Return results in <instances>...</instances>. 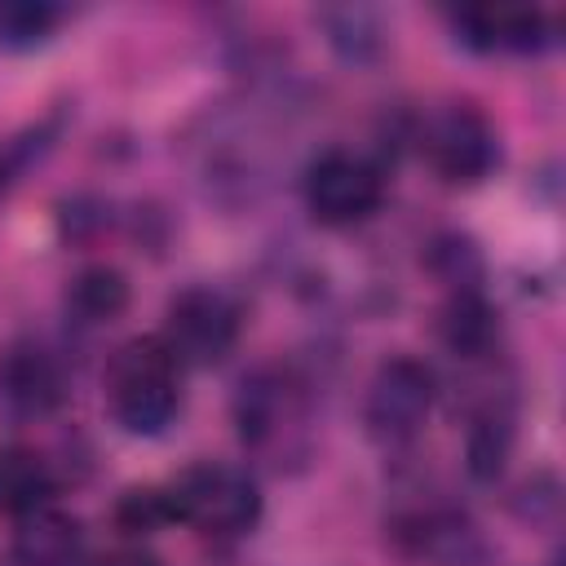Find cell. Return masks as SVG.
<instances>
[{
    "label": "cell",
    "instance_id": "6da1fadb",
    "mask_svg": "<svg viewBox=\"0 0 566 566\" xmlns=\"http://www.w3.org/2000/svg\"><path fill=\"white\" fill-rule=\"evenodd\" d=\"M102 394H106L111 420L124 433L155 438L172 424V416L181 407V363L159 340V332L133 336L111 354Z\"/></svg>",
    "mask_w": 566,
    "mask_h": 566
},
{
    "label": "cell",
    "instance_id": "7a4b0ae2",
    "mask_svg": "<svg viewBox=\"0 0 566 566\" xmlns=\"http://www.w3.org/2000/svg\"><path fill=\"white\" fill-rule=\"evenodd\" d=\"M164 491L172 504V522L195 526L199 535L230 539V535L252 531L261 517V486L239 464L199 460V464L181 469Z\"/></svg>",
    "mask_w": 566,
    "mask_h": 566
},
{
    "label": "cell",
    "instance_id": "3957f363",
    "mask_svg": "<svg viewBox=\"0 0 566 566\" xmlns=\"http://www.w3.org/2000/svg\"><path fill=\"white\" fill-rule=\"evenodd\" d=\"M243 314L221 287H181L164 310L159 340L181 367H212L239 345Z\"/></svg>",
    "mask_w": 566,
    "mask_h": 566
},
{
    "label": "cell",
    "instance_id": "277c9868",
    "mask_svg": "<svg viewBox=\"0 0 566 566\" xmlns=\"http://www.w3.org/2000/svg\"><path fill=\"white\" fill-rule=\"evenodd\" d=\"M385 199V172L376 159L332 146L305 168V208L323 226H358Z\"/></svg>",
    "mask_w": 566,
    "mask_h": 566
},
{
    "label": "cell",
    "instance_id": "5b68a950",
    "mask_svg": "<svg viewBox=\"0 0 566 566\" xmlns=\"http://www.w3.org/2000/svg\"><path fill=\"white\" fill-rule=\"evenodd\" d=\"M433 398H438V380L433 371L411 358V354H394L376 367L371 385H367V402H363V420L371 429L376 442H411L429 411H433Z\"/></svg>",
    "mask_w": 566,
    "mask_h": 566
},
{
    "label": "cell",
    "instance_id": "8992f818",
    "mask_svg": "<svg viewBox=\"0 0 566 566\" xmlns=\"http://www.w3.org/2000/svg\"><path fill=\"white\" fill-rule=\"evenodd\" d=\"M424 155L447 186H478L500 164V137L473 102H447L424 124Z\"/></svg>",
    "mask_w": 566,
    "mask_h": 566
},
{
    "label": "cell",
    "instance_id": "52a82bcc",
    "mask_svg": "<svg viewBox=\"0 0 566 566\" xmlns=\"http://www.w3.org/2000/svg\"><path fill=\"white\" fill-rule=\"evenodd\" d=\"M234 416H239L243 447H252L261 455H287V451H296L292 433H305L301 385L283 371H256L252 380H243Z\"/></svg>",
    "mask_w": 566,
    "mask_h": 566
},
{
    "label": "cell",
    "instance_id": "ba28073f",
    "mask_svg": "<svg viewBox=\"0 0 566 566\" xmlns=\"http://www.w3.org/2000/svg\"><path fill=\"white\" fill-rule=\"evenodd\" d=\"M66 398L62 363L40 340H9L0 349V407L18 420L53 416Z\"/></svg>",
    "mask_w": 566,
    "mask_h": 566
},
{
    "label": "cell",
    "instance_id": "9c48e42d",
    "mask_svg": "<svg viewBox=\"0 0 566 566\" xmlns=\"http://www.w3.org/2000/svg\"><path fill=\"white\" fill-rule=\"evenodd\" d=\"M9 557L13 566H88V539H84V526L66 509L40 504L13 517Z\"/></svg>",
    "mask_w": 566,
    "mask_h": 566
},
{
    "label": "cell",
    "instance_id": "30bf717a",
    "mask_svg": "<svg viewBox=\"0 0 566 566\" xmlns=\"http://www.w3.org/2000/svg\"><path fill=\"white\" fill-rule=\"evenodd\" d=\"M398 539L429 566H482L486 539L455 509H420L398 522Z\"/></svg>",
    "mask_w": 566,
    "mask_h": 566
},
{
    "label": "cell",
    "instance_id": "8fae6325",
    "mask_svg": "<svg viewBox=\"0 0 566 566\" xmlns=\"http://www.w3.org/2000/svg\"><path fill=\"white\" fill-rule=\"evenodd\" d=\"M455 31L473 49H513V53H535L553 40V27L539 9H460Z\"/></svg>",
    "mask_w": 566,
    "mask_h": 566
},
{
    "label": "cell",
    "instance_id": "7c38bea8",
    "mask_svg": "<svg viewBox=\"0 0 566 566\" xmlns=\"http://www.w3.org/2000/svg\"><path fill=\"white\" fill-rule=\"evenodd\" d=\"M40 504H53V469L22 442L0 447V513L22 517Z\"/></svg>",
    "mask_w": 566,
    "mask_h": 566
},
{
    "label": "cell",
    "instance_id": "4fadbf2b",
    "mask_svg": "<svg viewBox=\"0 0 566 566\" xmlns=\"http://www.w3.org/2000/svg\"><path fill=\"white\" fill-rule=\"evenodd\" d=\"M442 340L460 358H482L495 340V314L478 287H455L442 310Z\"/></svg>",
    "mask_w": 566,
    "mask_h": 566
},
{
    "label": "cell",
    "instance_id": "5bb4252c",
    "mask_svg": "<svg viewBox=\"0 0 566 566\" xmlns=\"http://www.w3.org/2000/svg\"><path fill=\"white\" fill-rule=\"evenodd\" d=\"M66 310L75 323H111L128 310V279L115 265H84L66 287Z\"/></svg>",
    "mask_w": 566,
    "mask_h": 566
},
{
    "label": "cell",
    "instance_id": "9a60e30c",
    "mask_svg": "<svg viewBox=\"0 0 566 566\" xmlns=\"http://www.w3.org/2000/svg\"><path fill=\"white\" fill-rule=\"evenodd\" d=\"M509 447H513V420L504 407H486L473 416L469 424V438H464V455H469V473L478 482H491L504 460H509Z\"/></svg>",
    "mask_w": 566,
    "mask_h": 566
},
{
    "label": "cell",
    "instance_id": "2e32d148",
    "mask_svg": "<svg viewBox=\"0 0 566 566\" xmlns=\"http://www.w3.org/2000/svg\"><path fill=\"white\" fill-rule=\"evenodd\" d=\"M62 22L57 4L44 0H4L0 4V49H35Z\"/></svg>",
    "mask_w": 566,
    "mask_h": 566
},
{
    "label": "cell",
    "instance_id": "e0dca14e",
    "mask_svg": "<svg viewBox=\"0 0 566 566\" xmlns=\"http://www.w3.org/2000/svg\"><path fill=\"white\" fill-rule=\"evenodd\" d=\"M115 522H119V531H128V535H150V531L168 526V522H172L168 491H164V486H133V491H124V500H119V509H115Z\"/></svg>",
    "mask_w": 566,
    "mask_h": 566
},
{
    "label": "cell",
    "instance_id": "ac0fdd59",
    "mask_svg": "<svg viewBox=\"0 0 566 566\" xmlns=\"http://www.w3.org/2000/svg\"><path fill=\"white\" fill-rule=\"evenodd\" d=\"M88 566H164V562L137 544H124V548H111L102 557H88Z\"/></svg>",
    "mask_w": 566,
    "mask_h": 566
}]
</instances>
